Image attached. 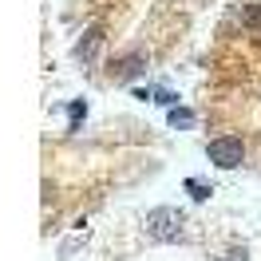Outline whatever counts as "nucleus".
<instances>
[{
	"label": "nucleus",
	"instance_id": "1",
	"mask_svg": "<svg viewBox=\"0 0 261 261\" xmlns=\"http://www.w3.org/2000/svg\"><path fill=\"white\" fill-rule=\"evenodd\" d=\"M206 119L242 127L261 150V0H238L218 32L206 75Z\"/></svg>",
	"mask_w": 261,
	"mask_h": 261
},
{
	"label": "nucleus",
	"instance_id": "2",
	"mask_svg": "<svg viewBox=\"0 0 261 261\" xmlns=\"http://www.w3.org/2000/svg\"><path fill=\"white\" fill-rule=\"evenodd\" d=\"M245 159V143L238 135H222V139H214L210 143V163L218 166H238Z\"/></svg>",
	"mask_w": 261,
	"mask_h": 261
}]
</instances>
